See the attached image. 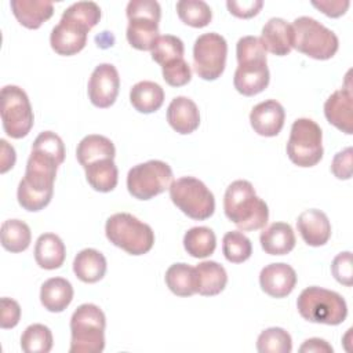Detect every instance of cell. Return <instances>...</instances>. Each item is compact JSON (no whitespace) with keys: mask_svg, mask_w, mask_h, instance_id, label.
<instances>
[{"mask_svg":"<svg viewBox=\"0 0 353 353\" xmlns=\"http://www.w3.org/2000/svg\"><path fill=\"white\" fill-rule=\"evenodd\" d=\"M62 161L46 150L32 146L25 175L17 190L19 205L26 211H40L47 207L54 194L58 165Z\"/></svg>","mask_w":353,"mask_h":353,"instance_id":"1","label":"cell"},{"mask_svg":"<svg viewBox=\"0 0 353 353\" xmlns=\"http://www.w3.org/2000/svg\"><path fill=\"white\" fill-rule=\"evenodd\" d=\"M223 211L226 218L243 232L262 229L269 219L268 204L256 196L252 183L245 179H237L228 186Z\"/></svg>","mask_w":353,"mask_h":353,"instance_id":"2","label":"cell"},{"mask_svg":"<svg viewBox=\"0 0 353 353\" xmlns=\"http://www.w3.org/2000/svg\"><path fill=\"white\" fill-rule=\"evenodd\" d=\"M106 317L94 303L80 305L70 319V353H101L105 349Z\"/></svg>","mask_w":353,"mask_h":353,"instance_id":"3","label":"cell"},{"mask_svg":"<svg viewBox=\"0 0 353 353\" xmlns=\"http://www.w3.org/2000/svg\"><path fill=\"white\" fill-rule=\"evenodd\" d=\"M108 240L130 255H143L154 244L153 229L128 212H117L105 225Z\"/></svg>","mask_w":353,"mask_h":353,"instance_id":"4","label":"cell"},{"mask_svg":"<svg viewBox=\"0 0 353 353\" xmlns=\"http://www.w3.org/2000/svg\"><path fill=\"white\" fill-rule=\"evenodd\" d=\"M296 307L305 320L317 324L338 325L347 316V305L342 295L317 285L307 287L299 294Z\"/></svg>","mask_w":353,"mask_h":353,"instance_id":"5","label":"cell"},{"mask_svg":"<svg viewBox=\"0 0 353 353\" xmlns=\"http://www.w3.org/2000/svg\"><path fill=\"white\" fill-rule=\"evenodd\" d=\"M292 48L319 61L332 58L339 47L336 34L310 17H299L292 22Z\"/></svg>","mask_w":353,"mask_h":353,"instance_id":"6","label":"cell"},{"mask_svg":"<svg viewBox=\"0 0 353 353\" xmlns=\"http://www.w3.org/2000/svg\"><path fill=\"white\" fill-rule=\"evenodd\" d=\"M171 201L189 218L204 221L215 211L212 192L194 176H182L170 186Z\"/></svg>","mask_w":353,"mask_h":353,"instance_id":"7","label":"cell"},{"mask_svg":"<svg viewBox=\"0 0 353 353\" xmlns=\"http://www.w3.org/2000/svg\"><path fill=\"white\" fill-rule=\"evenodd\" d=\"M288 159L298 167H313L323 157V132L312 119H296L287 142Z\"/></svg>","mask_w":353,"mask_h":353,"instance_id":"8","label":"cell"},{"mask_svg":"<svg viewBox=\"0 0 353 353\" xmlns=\"http://www.w3.org/2000/svg\"><path fill=\"white\" fill-rule=\"evenodd\" d=\"M172 183V170L161 160H149L134 165L127 174V189L138 200L152 197L170 189Z\"/></svg>","mask_w":353,"mask_h":353,"instance_id":"9","label":"cell"},{"mask_svg":"<svg viewBox=\"0 0 353 353\" xmlns=\"http://www.w3.org/2000/svg\"><path fill=\"white\" fill-rule=\"evenodd\" d=\"M1 121L4 132L19 139L26 137L34 123L33 110L26 92L18 85L1 88Z\"/></svg>","mask_w":353,"mask_h":353,"instance_id":"10","label":"cell"},{"mask_svg":"<svg viewBox=\"0 0 353 353\" xmlns=\"http://www.w3.org/2000/svg\"><path fill=\"white\" fill-rule=\"evenodd\" d=\"M228 43L215 32L199 36L193 46V68L203 80H216L225 70Z\"/></svg>","mask_w":353,"mask_h":353,"instance_id":"11","label":"cell"},{"mask_svg":"<svg viewBox=\"0 0 353 353\" xmlns=\"http://www.w3.org/2000/svg\"><path fill=\"white\" fill-rule=\"evenodd\" d=\"M237 62L239 66L233 77L234 88L245 97H252L262 92L270 80L266 55Z\"/></svg>","mask_w":353,"mask_h":353,"instance_id":"12","label":"cell"},{"mask_svg":"<svg viewBox=\"0 0 353 353\" xmlns=\"http://www.w3.org/2000/svg\"><path fill=\"white\" fill-rule=\"evenodd\" d=\"M120 88L117 69L112 63H99L88 80V98L97 108H109L114 103Z\"/></svg>","mask_w":353,"mask_h":353,"instance_id":"13","label":"cell"},{"mask_svg":"<svg viewBox=\"0 0 353 353\" xmlns=\"http://www.w3.org/2000/svg\"><path fill=\"white\" fill-rule=\"evenodd\" d=\"M324 114L330 124L339 131L353 134V92L350 83V72L345 79V85L334 91L324 103Z\"/></svg>","mask_w":353,"mask_h":353,"instance_id":"14","label":"cell"},{"mask_svg":"<svg viewBox=\"0 0 353 353\" xmlns=\"http://www.w3.org/2000/svg\"><path fill=\"white\" fill-rule=\"evenodd\" d=\"M91 29H88L85 25L62 15L58 25L51 30V48L59 55H74L85 47L87 33Z\"/></svg>","mask_w":353,"mask_h":353,"instance_id":"15","label":"cell"},{"mask_svg":"<svg viewBox=\"0 0 353 353\" xmlns=\"http://www.w3.org/2000/svg\"><path fill=\"white\" fill-rule=\"evenodd\" d=\"M259 284L265 294L272 298H284L292 292L296 285L295 270L284 263L266 265L259 273Z\"/></svg>","mask_w":353,"mask_h":353,"instance_id":"16","label":"cell"},{"mask_svg":"<svg viewBox=\"0 0 353 353\" xmlns=\"http://www.w3.org/2000/svg\"><path fill=\"white\" fill-rule=\"evenodd\" d=\"M285 120V110L276 99H268L255 105L250 113L252 130L262 137H276Z\"/></svg>","mask_w":353,"mask_h":353,"instance_id":"17","label":"cell"},{"mask_svg":"<svg viewBox=\"0 0 353 353\" xmlns=\"http://www.w3.org/2000/svg\"><path fill=\"white\" fill-rule=\"evenodd\" d=\"M296 228L307 245H324L331 237V223L325 212L310 208L305 210L296 219Z\"/></svg>","mask_w":353,"mask_h":353,"instance_id":"18","label":"cell"},{"mask_svg":"<svg viewBox=\"0 0 353 353\" xmlns=\"http://www.w3.org/2000/svg\"><path fill=\"white\" fill-rule=\"evenodd\" d=\"M265 51L277 57L288 55L292 50V26L283 18H270L259 37Z\"/></svg>","mask_w":353,"mask_h":353,"instance_id":"19","label":"cell"},{"mask_svg":"<svg viewBox=\"0 0 353 353\" xmlns=\"http://www.w3.org/2000/svg\"><path fill=\"white\" fill-rule=\"evenodd\" d=\"M167 121L178 134H192L200 125L199 108L190 98L176 97L168 105Z\"/></svg>","mask_w":353,"mask_h":353,"instance_id":"20","label":"cell"},{"mask_svg":"<svg viewBox=\"0 0 353 353\" xmlns=\"http://www.w3.org/2000/svg\"><path fill=\"white\" fill-rule=\"evenodd\" d=\"M14 17L28 29H39L54 14V4L47 0H11Z\"/></svg>","mask_w":353,"mask_h":353,"instance_id":"21","label":"cell"},{"mask_svg":"<svg viewBox=\"0 0 353 353\" xmlns=\"http://www.w3.org/2000/svg\"><path fill=\"white\" fill-rule=\"evenodd\" d=\"M262 250L269 255H285L295 247V234L291 225L273 222L259 236Z\"/></svg>","mask_w":353,"mask_h":353,"instance_id":"22","label":"cell"},{"mask_svg":"<svg viewBox=\"0 0 353 353\" xmlns=\"http://www.w3.org/2000/svg\"><path fill=\"white\" fill-rule=\"evenodd\" d=\"M196 292L204 296L221 294L228 283V274L222 265L215 261H203L196 268Z\"/></svg>","mask_w":353,"mask_h":353,"instance_id":"23","label":"cell"},{"mask_svg":"<svg viewBox=\"0 0 353 353\" xmlns=\"http://www.w3.org/2000/svg\"><path fill=\"white\" fill-rule=\"evenodd\" d=\"M66 248L59 236L54 233H43L36 240L34 259L36 263L46 270H54L63 265Z\"/></svg>","mask_w":353,"mask_h":353,"instance_id":"24","label":"cell"},{"mask_svg":"<svg viewBox=\"0 0 353 353\" xmlns=\"http://www.w3.org/2000/svg\"><path fill=\"white\" fill-rule=\"evenodd\" d=\"M73 299V287L63 277H51L40 288V302L48 312H63Z\"/></svg>","mask_w":353,"mask_h":353,"instance_id":"25","label":"cell"},{"mask_svg":"<svg viewBox=\"0 0 353 353\" xmlns=\"http://www.w3.org/2000/svg\"><path fill=\"white\" fill-rule=\"evenodd\" d=\"M73 272L83 283H97L106 273V258L95 248H84L74 256Z\"/></svg>","mask_w":353,"mask_h":353,"instance_id":"26","label":"cell"},{"mask_svg":"<svg viewBox=\"0 0 353 353\" xmlns=\"http://www.w3.org/2000/svg\"><path fill=\"white\" fill-rule=\"evenodd\" d=\"M114 154L116 149L113 142L109 138L98 134L84 137L76 149L77 161L83 168L102 159H114Z\"/></svg>","mask_w":353,"mask_h":353,"instance_id":"27","label":"cell"},{"mask_svg":"<svg viewBox=\"0 0 353 353\" xmlns=\"http://www.w3.org/2000/svg\"><path fill=\"white\" fill-rule=\"evenodd\" d=\"M125 36L134 48L152 51L159 39V21L146 17L128 19Z\"/></svg>","mask_w":353,"mask_h":353,"instance_id":"28","label":"cell"},{"mask_svg":"<svg viewBox=\"0 0 353 353\" xmlns=\"http://www.w3.org/2000/svg\"><path fill=\"white\" fill-rule=\"evenodd\" d=\"M130 102L139 113H153L164 102V90L154 81H139L130 91Z\"/></svg>","mask_w":353,"mask_h":353,"instance_id":"29","label":"cell"},{"mask_svg":"<svg viewBox=\"0 0 353 353\" xmlns=\"http://www.w3.org/2000/svg\"><path fill=\"white\" fill-rule=\"evenodd\" d=\"M85 178L90 186L102 193L112 192L119 181V170L113 159L98 160L85 168Z\"/></svg>","mask_w":353,"mask_h":353,"instance_id":"30","label":"cell"},{"mask_svg":"<svg viewBox=\"0 0 353 353\" xmlns=\"http://www.w3.org/2000/svg\"><path fill=\"white\" fill-rule=\"evenodd\" d=\"M165 284L178 296L196 294V270L193 266L179 262L171 265L165 272Z\"/></svg>","mask_w":353,"mask_h":353,"instance_id":"31","label":"cell"},{"mask_svg":"<svg viewBox=\"0 0 353 353\" xmlns=\"http://www.w3.org/2000/svg\"><path fill=\"white\" fill-rule=\"evenodd\" d=\"M183 247L193 258H207L215 251V233L207 226L190 228L183 236Z\"/></svg>","mask_w":353,"mask_h":353,"instance_id":"32","label":"cell"},{"mask_svg":"<svg viewBox=\"0 0 353 353\" xmlns=\"http://www.w3.org/2000/svg\"><path fill=\"white\" fill-rule=\"evenodd\" d=\"M32 241L30 228L19 219H7L1 225V245L10 252L25 251Z\"/></svg>","mask_w":353,"mask_h":353,"instance_id":"33","label":"cell"},{"mask_svg":"<svg viewBox=\"0 0 353 353\" xmlns=\"http://www.w3.org/2000/svg\"><path fill=\"white\" fill-rule=\"evenodd\" d=\"M179 19L192 28H204L212 19L210 6L203 0H181L176 3Z\"/></svg>","mask_w":353,"mask_h":353,"instance_id":"34","label":"cell"},{"mask_svg":"<svg viewBox=\"0 0 353 353\" xmlns=\"http://www.w3.org/2000/svg\"><path fill=\"white\" fill-rule=\"evenodd\" d=\"M52 332L44 324L26 327L21 336V347L25 353H48L52 349Z\"/></svg>","mask_w":353,"mask_h":353,"instance_id":"35","label":"cell"},{"mask_svg":"<svg viewBox=\"0 0 353 353\" xmlns=\"http://www.w3.org/2000/svg\"><path fill=\"white\" fill-rule=\"evenodd\" d=\"M222 252L229 262L241 263L252 254L251 240L243 232H228L222 239Z\"/></svg>","mask_w":353,"mask_h":353,"instance_id":"36","label":"cell"},{"mask_svg":"<svg viewBox=\"0 0 353 353\" xmlns=\"http://www.w3.org/2000/svg\"><path fill=\"white\" fill-rule=\"evenodd\" d=\"M259 353H290L292 350L291 335L280 327H270L262 331L256 339Z\"/></svg>","mask_w":353,"mask_h":353,"instance_id":"37","label":"cell"},{"mask_svg":"<svg viewBox=\"0 0 353 353\" xmlns=\"http://www.w3.org/2000/svg\"><path fill=\"white\" fill-rule=\"evenodd\" d=\"M185 54V46L183 41L172 34H164L159 36L154 47L152 48V59L157 62L160 66L176 59L183 58Z\"/></svg>","mask_w":353,"mask_h":353,"instance_id":"38","label":"cell"},{"mask_svg":"<svg viewBox=\"0 0 353 353\" xmlns=\"http://www.w3.org/2000/svg\"><path fill=\"white\" fill-rule=\"evenodd\" d=\"M62 15L85 25L88 29H92L101 19V8L94 1H77L69 6Z\"/></svg>","mask_w":353,"mask_h":353,"instance_id":"39","label":"cell"},{"mask_svg":"<svg viewBox=\"0 0 353 353\" xmlns=\"http://www.w3.org/2000/svg\"><path fill=\"white\" fill-rule=\"evenodd\" d=\"M161 72L163 79L171 87H182L192 79L190 66L183 58H176L161 65Z\"/></svg>","mask_w":353,"mask_h":353,"instance_id":"40","label":"cell"},{"mask_svg":"<svg viewBox=\"0 0 353 353\" xmlns=\"http://www.w3.org/2000/svg\"><path fill=\"white\" fill-rule=\"evenodd\" d=\"M331 272L338 283H341L346 287H350L353 284L352 252L350 251L339 252L331 263Z\"/></svg>","mask_w":353,"mask_h":353,"instance_id":"41","label":"cell"},{"mask_svg":"<svg viewBox=\"0 0 353 353\" xmlns=\"http://www.w3.org/2000/svg\"><path fill=\"white\" fill-rule=\"evenodd\" d=\"M125 14L128 19L146 17V18H153L160 21L161 8H160V4L154 0H131L127 4Z\"/></svg>","mask_w":353,"mask_h":353,"instance_id":"42","label":"cell"},{"mask_svg":"<svg viewBox=\"0 0 353 353\" xmlns=\"http://www.w3.org/2000/svg\"><path fill=\"white\" fill-rule=\"evenodd\" d=\"M263 6L262 0H243V1H237V0H228L226 1V7L229 10V12L237 18H252L255 17L261 8Z\"/></svg>","mask_w":353,"mask_h":353,"instance_id":"43","label":"cell"},{"mask_svg":"<svg viewBox=\"0 0 353 353\" xmlns=\"http://www.w3.org/2000/svg\"><path fill=\"white\" fill-rule=\"evenodd\" d=\"M352 148H346L338 152L331 163V171L338 179H350L352 178Z\"/></svg>","mask_w":353,"mask_h":353,"instance_id":"44","label":"cell"},{"mask_svg":"<svg viewBox=\"0 0 353 353\" xmlns=\"http://www.w3.org/2000/svg\"><path fill=\"white\" fill-rule=\"evenodd\" d=\"M21 319V306L17 301L11 298H1V312H0V327L3 330L14 328Z\"/></svg>","mask_w":353,"mask_h":353,"instance_id":"45","label":"cell"},{"mask_svg":"<svg viewBox=\"0 0 353 353\" xmlns=\"http://www.w3.org/2000/svg\"><path fill=\"white\" fill-rule=\"evenodd\" d=\"M312 6L320 10L323 14H325L330 18H338L342 17L349 6V0H320V1H312Z\"/></svg>","mask_w":353,"mask_h":353,"instance_id":"46","label":"cell"},{"mask_svg":"<svg viewBox=\"0 0 353 353\" xmlns=\"http://www.w3.org/2000/svg\"><path fill=\"white\" fill-rule=\"evenodd\" d=\"M301 353H332L334 349L332 346L320 338H310L306 339L301 347H299Z\"/></svg>","mask_w":353,"mask_h":353,"instance_id":"47","label":"cell"},{"mask_svg":"<svg viewBox=\"0 0 353 353\" xmlns=\"http://www.w3.org/2000/svg\"><path fill=\"white\" fill-rule=\"evenodd\" d=\"M0 145H1L0 172L4 174V172H7L10 168L14 167L17 156H15V149H14L6 139H0Z\"/></svg>","mask_w":353,"mask_h":353,"instance_id":"48","label":"cell"}]
</instances>
